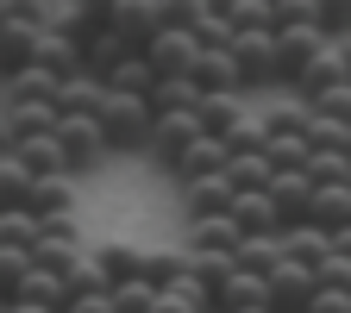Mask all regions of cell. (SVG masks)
Returning a JSON list of instances; mask_svg holds the SVG:
<instances>
[{"instance_id":"39","label":"cell","mask_w":351,"mask_h":313,"mask_svg":"<svg viewBox=\"0 0 351 313\" xmlns=\"http://www.w3.org/2000/svg\"><path fill=\"white\" fill-rule=\"evenodd\" d=\"M107 13H113V0H57L51 19H88V25H107Z\"/></svg>"},{"instance_id":"31","label":"cell","mask_w":351,"mask_h":313,"mask_svg":"<svg viewBox=\"0 0 351 313\" xmlns=\"http://www.w3.org/2000/svg\"><path fill=\"white\" fill-rule=\"evenodd\" d=\"M301 107H307V119H351V82L320 88V95H307Z\"/></svg>"},{"instance_id":"16","label":"cell","mask_w":351,"mask_h":313,"mask_svg":"<svg viewBox=\"0 0 351 313\" xmlns=\"http://www.w3.org/2000/svg\"><path fill=\"white\" fill-rule=\"evenodd\" d=\"M226 201H232V182H226V169H213V175H195V182H182V213H189V219L226 213Z\"/></svg>"},{"instance_id":"44","label":"cell","mask_w":351,"mask_h":313,"mask_svg":"<svg viewBox=\"0 0 351 313\" xmlns=\"http://www.w3.org/2000/svg\"><path fill=\"white\" fill-rule=\"evenodd\" d=\"M151 313H201V307H195L182 288H157V295H151Z\"/></svg>"},{"instance_id":"13","label":"cell","mask_w":351,"mask_h":313,"mask_svg":"<svg viewBox=\"0 0 351 313\" xmlns=\"http://www.w3.org/2000/svg\"><path fill=\"white\" fill-rule=\"evenodd\" d=\"M107 25L119 32V44H125V51H145V44H151V32H157V0H113Z\"/></svg>"},{"instance_id":"11","label":"cell","mask_w":351,"mask_h":313,"mask_svg":"<svg viewBox=\"0 0 351 313\" xmlns=\"http://www.w3.org/2000/svg\"><path fill=\"white\" fill-rule=\"evenodd\" d=\"M263 195H270V207H276L282 226H301V219H307V201H314V182H307L301 169H270Z\"/></svg>"},{"instance_id":"42","label":"cell","mask_w":351,"mask_h":313,"mask_svg":"<svg viewBox=\"0 0 351 313\" xmlns=\"http://www.w3.org/2000/svg\"><path fill=\"white\" fill-rule=\"evenodd\" d=\"M301 313H351V288H314V301Z\"/></svg>"},{"instance_id":"38","label":"cell","mask_w":351,"mask_h":313,"mask_svg":"<svg viewBox=\"0 0 351 313\" xmlns=\"http://www.w3.org/2000/svg\"><path fill=\"white\" fill-rule=\"evenodd\" d=\"M63 282H69V295H82V288H107V276H101L95 251H75V263L63 270Z\"/></svg>"},{"instance_id":"12","label":"cell","mask_w":351,"mask_h":313,"mask_svg":"<svg viewBox=\"0 0 351 313\" xmlns=\"http://www.w3.org/2000/svg\"><path fill=\"white\" fill-rule=\"evenodd\" d=\"M176 182H195V175H213V169H226V145H219V132H201V138H189L182 151H176L163 163Z\"/></svg>"},{"instance_id":"46","label":"cell","mask_w":351,"mask_h":313,"mask_svg":"<svg viewBox=\"0 0 351 313\" xmlns=\"http://www.w3.org/2000/svg\"><path fill=\"white\" fill-rule=\"evenodd\" d=\"M13 145V132H7V107H0V151H7Z\"/></svg>"},{"instance_id":"40","label":"cell","mask_w":351,"mask_h":313,"mask_svg":"<svg viewBox=\"0 0 351 313\" xmlns=\"http://www.w3.org/2000/svg\"><path fill=\"white\" fill-rule=\"evenodd\" d=\"M226 25H232V32L270 25V0H232V7H226Z\"/></svg>"},{"instance_id":"22","label":"cell","mask_w":351,"mask_h":313,"mask_svg":"<svg viewBox=\"0 0 351 313\" xmlns=\"http://www.w3.org/2000/svg\"><path fill=\"white\" fill-rule=\"evenodd\" d=\"M301 175L314 188H351V151H307Z\"/></svg>"},{"instance_id":"14","label":"cell","mask_w":351,"mask_h":313,"mask_svg":"<svg viewBox=\"0 0 351 313\" xmlns=\"http://www.w3.org/2000/svg\"><path fill=\"white\" fill-rule=\"evenodd\" d=\"M226 219L239 226V238H245V232H282V219H276V207H270V195H263V188H232Z\"/></svg>"},{"instance_id":"19","label":"cell","mask_w":351,"mask_h":313,"mask_svg":"<svg viewBox=\"0 0 351 313\" xmlns=\"http://www.w3.org/2000/svg\"><path fill=\"white\" fill-rule=\"evenodd\" d=\"M7 151H13V163H19L25 175H57V169H63V151H57V138H51V132H32V138H13Z\"/></svg>"},{"instance_id":"30","label":"cell","mask_w":351,"mask_h":313,"mask_svg":"<svg viewBox=\"0 0 351 313\" xmlns=\"http://www.w3.org/2000/svg\"><path fill=\"white\" fill-rule=\"evenodd\" d=\"M226 182L232 188H263V182H270V157H263V151H232L226 157Z\"/></svg>"},{"instance_id":"43","label":"cell","mask_w":351,"mask_h":313,"mask_svg":"<svg viewBox=\"0 0 351 313\" xmlns=\"http://www.w3.org/2000/svg\"><path fill=\"white\" fill-rule=\"evenodd\" d=\"M63 313H113V301H107V288H82L63 301Z\"/></svg>"},{"instance_id":"27","label":"cell","mask_w":351,"mask_h":313,"mask_svg":"<svg viewBox=\"0 0 351 313\" xmlns=\"http://www.w3.org/2000/svg\"><path fill=\"white\" fill-rule=\"evenodd\" d=\"M239 113H245V95H195V119H201V132H226Z\"/></svg>"},{"instance_id":"6","label":"cell","mask_w":351,"mask_h":313,"mask_svg":"<svg viewBox=\"0 0 351 313\" xmlns=\"http://www.w3.org/2000/svg\"><path fill=\"white\" fill-rule=\"evenodd\" d=\"M82 251V232H75V219H38V238H32V263L38 270H69Z\"/></svg>"},{"instance_id":"47","label":"cell","mask_w":351,"mask_h":313,"mask_svg":"<svg viewBox=\"0 0 351 313\" xmlns=\"http://www.w3.org/2000/svg\"><path fill=\"white\" fill-rule=\"evenodd\" d=\"M201 7H207V13H219V19H226V7H232V0H201Z\"/></svg>"},{"instance_id":"24","label":"cell","mask_w":351,"mask_h":313,"mask_svg":"<svg viewBox=\"0 0 351 313\" xmlns=\"http://www.w3.org/2000/svg\"><path fill=\"white\" fill-rule=\"evenodd\" d=\"M195 95H201V88H195L189 75H157V82L145 88V107H151V113H176V107H195Z\"/></svg>"},{"instance_id":"48","label":"cell","mask_w":351,"mask_h":313,"mask_svg":"<svg viewBox=\"0 0 351 313\" xmlns=\"http://www.w3.org/2000/svg\"><path fill=\"white\" fill-rule=\"evenodd\" d=\"M239 313H270V307H239Z\"/></svg>"},{"instance_id":"23","label":"cell","mask_w":351,"mask_h":313,"mask_svg":"<svg viewBox=\"0 0 351 313\" xmlns=\"http://www.w3.org/2000/svg\"><path fill=\"white\" fill-rule=\"evenodd\" d=\"M19 301H38V307H51V313H63V301H69V282L57 276V270H32L19 276Z\"/></svg>"},{"instance_id":"26","label":"cell","mask_w":351,"mask_h":313,"mask_svg":"<svg viewBox=\"0 0 351 313\" xmlns=\"http://www.w3.org/2000/svg\"><path fill=\"white\" fill-rule=\"evenodd\" d=\"M51 125H57L51 101H7V132L13 138H32V132H51Z\"/></svg>"},{"instance_id":"28","label":"cell","mask_w":351,"mask_h":313,"mask_svg":"<svg viewBox=\"0 0 351 313\" xmlns=\"http://www.w3.org/2000/svg\"><path fill=\"white\" fill-rule=\"evenodd\" d=\"M182 270H189V257L176 251V245H163V251H145V263H138V276H145L151 288H169Z\"/></svg>"},{"instance_id":"1","label":"cell","mask_w":351,"mask_h":313,"mask_svg":"<svg viewBox=\"0 0 351 313\" xmlns=\"http://www.w3.org/2000/svg\"><path fill=\"white\" fill-rule=\"evenodd\" d=\"M95 125H101V138H107V157L145 151V138H151V107H145V95H113V88H101Z\"/></svg>"},{"instance_id":"15","label":"cell","mask_w":351,"mask_h":313,"mask_svg":"<svg viewBox=\"0 0 351 313\" xmlns=\"http://www.w3.org/2000/svg\"><path fill=\"white\" fill-rule=\"evenodd\" d=\"M75 57H82V75H95V82H107V69H113L119 57H138V51H125L113 25H95V32H88V38L75 44Z\"/></svg>"},{"instance_id":"4","label":"cell","mask_w":351,"mask_h":313,"mask_svg":"<svg viewBox=\"0 0 351 313\" xmlns=\"http://www.w3.org/2000/svg\"><path fill=\"white\" fill-rule=\"evenodd\" d=\"M189 82L201 88V95H245V82H239V63H232V51H226V44H195Z\"/></svg>"},{"instance_id":"34","label":"cell","mask_w":351,"mask_h":313,"mask_svg":"<svg viewBox=\"0 0 351 313\" xmlns=\"http://www.w3.org/2000/svg\"><path fill=\"white\" fill-rule=\"evenodd\" d=\"M32 238H38V213L0 207V245H25V251H32Z\"/></svg>"},{"instance_id":"35","label":"cell","mask_w":351,"mask_h":313,"mask_svg":"<svg viewBox=\"0 0 351 313\" xmlns=\"http://www.w3.org/2000/svg\"><path fill=\"white\" fill-rule=\"evenodd\" d=\"M314 288H351V251H326L314 263Z\"/></svg>"},{"instance_id":"17","label":"cell","mask_w":351,"mask_h":313,"mask_svg":"<svg viewBox=\"0 0 351 313\" xmlns=\"http://www.w3.org/2000/svg\"><path fill=\"white\" fill-rule=\"evenodd\" d=\"M32 63H38V69H51V75H75V69H82L75 38H69V32H57V25H44V32L32 38Z\"/></svg>"},{"instance_id":"29","label":"cell","mask_w":351,"mask_h":313,"mask_svg":"<svg viewBox=\"0 0 351 313\" xmlns=\"http://www.w3.org/2000/svg\"><path fill=\"white\" fill-rule=\"evenodd\" d=\"M151 82H157V75H151V63H145V57H119V63L107 69V82H101V88H113V95H145Z\"/></svg>"},{"instance_id":"18","label":"cell","mask_w":351,"mask_h":313,"mask_svg":"<svg viewBox=\"0 0 351 313\" xmlns=\"http://www.w3.org/2000/svg\"><path fill=\"white\" fill-rule=\"evenodd\" d=\"M276 263H282V238L276 232H245L232 245V270H245V276H270Z\"/></svg>"},{"instance_id":"25","label":"cell","mask_w":351,"mask_h":313,"mask_svg":"<svg viewBox=\"0 0 351 313\" xmlns=\"http://www.w3.org/2000/svg\"><path fill=\"white\" fill-rule=\"evenodd\" d=\"M95 263H101V276H107V288H113V282H125V276H138L145 251H138V245H125V238H107V245L95 251Z\"/></svg>"},{"instance_id":"36","label":"cell","mask_w":351,"mask_h":313,"mask_svg":"<svg viewBox=\"0 0 351 313\" xmlns=\"http://www.w3.org/2000/svg\"><path fill=\"white\" fill-rule=\"evenodd\" d=\"M314 25L326 38H351V0H314Z\"/></svg>"},{"instance_id":"3","label":"cell","mask_w":351,"mask_h":313,"mask_svg":"<svg viewBox=\"0 0 351 313\" xmlns=\"http://www.w3.org/2000/svg\"><path fill=\"white\" fill-rule=\"evenodd\" d=\"M332 82H351V44L345 38H326L289 88H295V101H307V95H320V88H332Z\"/></svg>"},{"instance_id":"45","label":"cell","mask_w":351,"mask_h":313,"mask_svg":"<svg viewBox=\"0 0 351 313\" xmlns=\"http://www.w3.org/2000/svg\"><path fill=\"white\" fill-rule=\"evenodd\" d=\"M0 313H51V307H38V301H13V307H0Z\"/></svg>"},{"instance_id":"37","label":"cell","mask_w":351,"mask_h":313,"mask_svg":"<svg viewBox=\"0 0 351 313\" xmlns=\"http://www.w3.org/2000/svg\"><path fill=\"white\" fill-rule=\"evenodd\" d=\"M25 182L32 175L13 163V151H0V207H25Z\"/></svg>"},{"instance_id":"5","label":"cell","mask_w":351,"mask_h":313,"mask_svg":"<svg viewBox=\"0 0 351 313\" xmlns=\"http://www.w3.org/2000/svg\"><path fill=\"white\" fill-rule=\"evenodd\" d=\"M307 301H314V270H301V263H276L270 276H263V307L270 313H301Z\"/></svg>"},{"instance_id":"9","label":"cell","mask_w":351,"mask_h":313,"mask_svg":"<svg viewBox=\"0 0 351 313\" xmlns=\"http://www.w3.org/2000/svg\"><path fill=\"white\" fill-rule=\"evenodd\" d=\"M138 57L151 63V75H189V63H195V32L157 25V32H151V44H145Z\"/></svg>"},{"instance_id":"32","label":"cell","mask_w":351,"mask_h":313,"mask_svg":"<svg viewBox=\"0 0 351 313\" xmlns=\"http://www.w3.org/2000/svg\"><path fill=\"white\" fill-rule=\"evenodd\" d=\"M263 157H270V169H301L307 163V132H276V138H263Z\"/></svg>"},{"instance_id":"10","label":"cell","mask_w":351,"mask_h":313,"mask_svg":"<svg viewBox=\"0 0 351 313\" xmlns=\"http://www.w3.org/2000/svg\"><path fill=\"white\" fill-rule=\"evenodd\" d=\"M25 213L38 219H75V175H32L25 182Z\"/></svg>"},{"instance_id":"8","label":"cell","mask_w":351,"mask_h":313,"mask_svg":"<svg viewBox=\"0 0 351 313\" xmlns=\"http://www.w3.org/2000/svg\"><path fill=\"white\" fill-rule=\"evenodd\" d=\"M232 63H239V82L245 88H276L270 82V25H251V32H232Z\"/></svg>"},{"instance_id":"21","label":"cell","mask_w":351,"mask_h":313,"mask_svg":"<svg viewBox=\"0 0 351 313\" xmlns=\"http://www.w3.org/2000/svg\"><path fill=\"white\" fill-rule=\"evenodd\" d=\"M51 107H57V113H95V107H101V82L82 75V69H75V75H57Z\"/></svg>"},{"instance_id":"7","label":"cell","mask_w":351,"mask_h":313,"mask_svg":"<svg viewBox=\"0 0 351 313\" xmlns=\"http://www.w3.org/2000/svg\"><path fill=\"white\" fill-rule=\"evenodd\" d=\"M189 138H201V119L195 107H176V113H151V138H145V157L151 163H169Z\"/></svg>"},{"instance_id":"20","label":"cell","mask_w":351,"mask_h":313,"mask_svg":"<svg viewBox=\"0 0 351 313\" xmlns=\"http://www.w3.org/2000/svg\"><path fill=\"white\" fill-rule=\"evenodd\" d=\"M307 226L351 232V188H314V201H307Z\"/></svg>"},{"instance_id":"41","label":"cell","mask_w":351,"mask_h":313,"mask_svg":"<svg viewBox=\"0 0 351 313\" xmlns=\"http://www.w3.org/2000/svg\"><path fill=\"white\" fill-rule=\"evenodd\" d=\"M276 25H314V0H270V32Z\"/></svg>"},{"instance_id":"2","label":"cell","mask_w":351,"mask_h":313,"mask_svg":"<svg viewBox=\"0 0 351 313\" xmlns=\"http://www.w3.org/2000/svg\"><path fill=\"white\" fill-rule=\"evenodd\" d=\"M51 138H57V151H63V175H88V169L107 163V138H101L95 113H57Z\"/></svg>"},{"instance_id":"33","label":"cell","mask_w":351,"mask_h":313,"mask_svg":"<svg viewBox=\"0 0 351 313\" xmlns=\"http://www.w3.org/2000/svg\"><path fill=\"white\" fill-rule=\"evenodd\" d=\"M307 151H351V119H307Z\"/></svg>"}]
</instances>
